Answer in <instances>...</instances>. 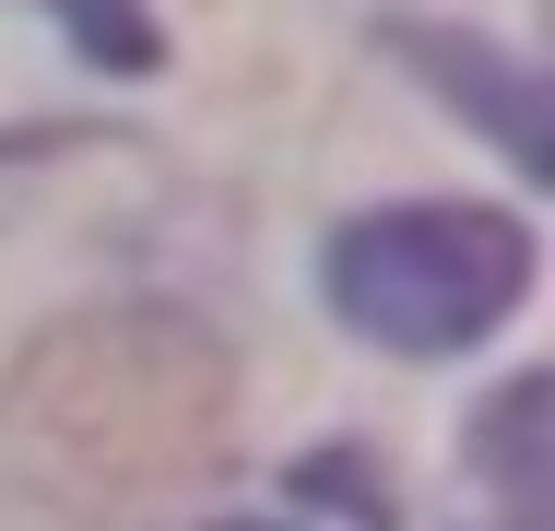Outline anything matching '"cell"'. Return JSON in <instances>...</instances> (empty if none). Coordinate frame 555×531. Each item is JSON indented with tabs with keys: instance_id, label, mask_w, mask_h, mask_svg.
I'll return each mask as SVG.
<instances>
[{
	"instance_id": "8992f818",
	"label": "cell",
	"mask_w": 555,
	"mask_h": 531,
	"mask_svg": "<svg viewBox=\"0 0 555 531\" xmlns=\"http://www.w3.org/2000/svg\"><path fill=\"white\" fill-rule=\"evenodd\" d=\"M296 484H308V496H332L354 531H390V484H378V472H354V449H308V461H296Z\"/></svg>"
},
{
	"instance_id": "277c9868",
	"label": "cell",
	"mask_w": 555,
	"mask_h": 531,
	"mask_svg": "<svg viewBox=\"0 0 555 531\" xmlns=\"http://www.w3.org/2000/svg\"><path fill=\"white\" fill-rule=\"evenodd\" d=\"M544 414H555V390L520 366L485 414H473V472H485V496L508 508V531H544L555 520V484H544Z\"/></svg>"
},
{
	"instance_id": "3957f363",
	"label": "cell",
	"mask_w": 555,
	"mask_h": 531,
	"mask_svg": "<svg viewBox=\"0 0 555 531\" xmlns=\"http://www.w3.org/2000/svg\"><path fill=\"white\" fill-rule=\"evenodd\" d=\"M378 48L402 60V72H426V95L461 106L520 178H544V72L520 60V48H496V36H473V24H426V12H390L378 24Z\"/></svg>"
},
{
	"instance_id": "6da1fadb",
	"label": "cell",
	"mask_w": 555,
	"mask_h": 531,
	"mask_svg": "<svg viewBox=\"0 0 555 531\" xmlns=\"http://www.w3.org/2000/svg\"><path fill=\"white\" fill-rule=\"evenodd\" d=\"M236 449V354L190 308H83L0 378V484L48 520H130Z\"/></svg>"
},
{
	"instance_id": "5b68a950",
	"label": "cell",
	"mask_w": 555,
	"mask_h": 531,
	"mask_svg": "<svg viewBox=\"0 0 555 531\" xmlns=\"http://www.w3.org/2000/svg\"><path fill=\"white\" fill-rule=\"evenodd\" d=\"M72 48H83V72H118V83H142L154 60H166V24L142 12V0H36Z\"/></svg>"
},
{
	"instance_id": "7a4b0ae2",
	"label": "cell",
	"mask_w": 555,
	"mask_h": 531,
	"mask_svg": "<svg viewBox=\"0 0 555 531\" xmlns=\"http://www.w3.org/2000/svg\"><path fill=\"white\" fill-rule=\"evenodd\" d=\"M320 296L378 354H473L532 296V224L496 202H390L332 224Z\"/></svg>"
}]
</instances>
